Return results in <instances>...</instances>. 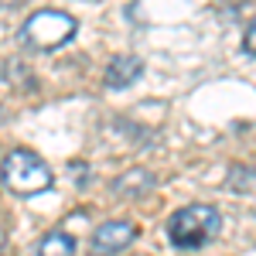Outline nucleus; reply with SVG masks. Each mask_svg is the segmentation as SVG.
Segmentation results:
<instances>
[{
  "mask_svg": "<svg viewBox=\"0 0 256 256\" xmlns=\"http://www.w3.org/2000/svg\"><path fill=\"white\" fill-rule=\"evenodd\" d=\"M0 256H4V253H0Z\"/></svg>",
  "mask_w": 256,
  "mask_h": 256,
  "instance_id": "6e6552de",
  "label": "nucleus"
},
{
  "mask_svg": "<svg viewBox=\"0 0 256 256\" xmlns=\"http://www.w3.org/2000/svg\"><path fill=\"white\" fill-rule=\"evenodd\" d=\"M134 239H137V226H134V222L110 218V222H102L96 232H92L89 250H92V256H116L120 250H126Z\"/></svg>",
  "mask_w": 256,
  "mask_h": 256,
  "instance_id": "20e7f679",
  "label": "nucleus"
},
{
  "mask_svg": "<svg viewBox=\"0 0 256 256\" xmlns=\"http://www.w3.org/2000/svg\"><path fill=\"white\" fill-rule=\"evenodd\" d=\"M34 256H76V239L68 232H62V229H52L34 246Z\"/></svg>",
  "mask_w": 256,
  "mask_h": 256,
  "instance_id": "423d86ee",
  "label": "nucleus"
},
{
  "mask_svg": "<svg viewBox=\"0 0 256 256\" xmlns=\"http://www.w3.org/2000/svg\"><path fill=\"white\" fill-rule=\"evenodd\" d=\"M0 181H4L7 192H14L20 198H31V195H38V192H48L55 174H52V168L38 154H31V150H10L7 158L0 160Z\"/></svg>",
  "mask_w": 256,
  "mask_h": 256,
  "instance_id": "f03ea898",
  "label": "nucleus"
},
{
  "mask_svg": "<svg viewBox=\"0 0 256 256\" xmlns=\"http://www.w3.org/2000/svg\"><path fill=\"white\" fill-rule=\"evenodd\" d=\"M76 31H79V20L72 14H65V10H38V14H31L24 20L20 38H24V44H31L38 52H55V48H62V44H68L76 38Z\"/></svg>",
  "mask_w": 256,
  "mask_h": 256,
  "instance_id": "7ed1b4c3",
  "label": "nucleus"
},
{
  "mask_svg": "<svg viewBox=\"0 0 256 256\" xmlns=\"http://www.w3.org/2000/svg\"><path fill=\"white\" fill-rule=\"evenodd\" d=\"M144 76V62L137 55H120V58L110 62V68H106V89H126V86H134V82Z\"/></svg>",
  "mask_w": 256,
  "mask_h": 256,
  "instance_id": "39448f33",
  "label": "nucleus"
},
{
  "mask_svg": "<svg viewBox=\"0 0 256 256\" xmlns=\"http://www.w3.org/2000/svg\"><path fill=\"white\" fill-rule=\"evenodd\" d=\"M222 216L212 205H184L168 218V239L174 250H202L218 236Z\"/></svg>",
  "mask_w": 256,
  "mask_h": 256,
  "instance_id": "f257e3e1",
  "label": "nucleus"
},
{
  "mask_svg": "<svg viewBox=\"0 0 256 256\" xmlns=\"http://www.w3.org/2000/svg\"><path fill=\"white\" fill-rule=\"evenodd\" d=\"M242 44H246V52H250V55H256V20L246 28V38H242Z\"/></svg>",
  "mask_w": 256,
  "mask_h": 256,
  "instance_id": "0eeeda50",
  "label": "nucleus"
}]
</instances>
